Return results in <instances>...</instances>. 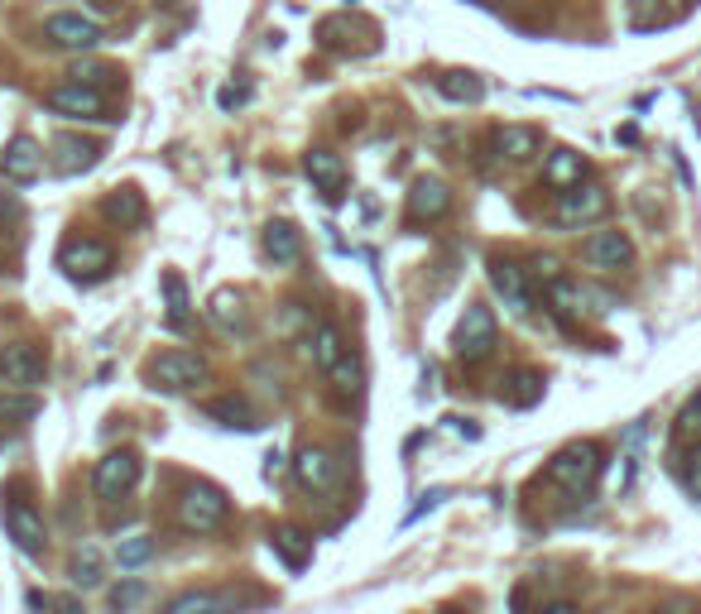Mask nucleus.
<instances>
[{"label": "nucleus", "instance_id": "f257e3e1", "mask_svg": "<svg viewBox=\"0 0 701 614\" xmlns=\"http://www.w3.org/2000/svg\"><path fill=\"white\" fill-rule=\"evenodd\" d=\"M548 480L572 490V495H582V490H591L601 480V447L596 442H572V447H562L548 461Z\"/></svg>", "mask_w": 701, "mask_h": 614}, {"label": "nucleus", "instance_id": "f03ea898", "mask_svg": "<svg viewBox=\"0 0 701 614\" xmlns=\"http://www.w3.org/2000/svg\"><path fill=\"white\" fill-rule=\"evenodd\" d=\"M111 245H102V240H92V236H82V240H68L63 250H58V269L68 274V279H78V284H96V279H106L111 274Z\"/></svg>", "mask_w": 701, "mask_h": 614}, {"label": "nucleus", "instance_id": "7ed1b4c3", "mask_svg": "<svg viewBox=\"0 0 701 614\" xmlns=\"http://www.w3.org/2000/svg\"><path fill=\"white\" fill-rule=\"evenodd\" d=\"M226 514H231V504L216 485H188L183 499H178V523L188 533H212V528L226 523Z\"/></svg>", "mask_w": 701, "mask_h": 614}, {"label": "nucleus", "instance_id": "20e7f679", "mask_svg": "<svg viewBox=\"0 0 701 614\" xmlns=\"http://www.w3.org/2000/svg\"><path fill=\"white\" fill-rule=\"evenodd\" d=\"M606 212H610L606 188H596V183H572V188H562V192H558V207H553V221L567 226V231H577V226L601 221Z\"/></svg>", "mask_w": 701, "mask_h": 614}, {"label": "nucleus", "instance_id": "39448f33", "mask_svg": "<svg viewBox=\"0 0 701 614\" xmlns=\"http://www.w3.org/2000/svg\"><path fill=\"white\" fill-rule=\"evenodd\" d=\"M495 341H500V336H495V312L471 303L462 327H456V356H462L466 365H480V360L495 356Z\"/></svg>", "mask_w": 701, "mask_h": 614}, {"label": "nucleus", "instance_id": "423d86ee", "mask_svg": "<svg viewBox=\"0 0 701 614\" xmlns=\"http://www.w3.org/2000/svg\"><path fill=\"white\" fill-rule=\"evenodd\" d=\"M140 480V456L135 452H106L102 461H96V475H92V490L96 499H126L130 490H135Z\"/></svg>", "mask_w": 701, "mask_h": 614}, {"label": "nucleus", "instance_id": "0eeeda50", "mask_svg": "<svg viewBox=\"0 0 701 614\" xmlns=\"http://www.w3.org/2000/svg\"><path fill=\"white\" fill-rule=\"evenodd\" d=\"M150 380L159 384V389H198V384H207V360H202L198 351H164L159 360L150 365Z\"/></svg>", "mask_w": 701, "mask_h": 614}, {"label": "nucleus", "instance_id": "6e6552de", "mask_svg": "<svg viewBox=\"0 0 701 614\" xmlns=\"http://www.w3.org/2000/svg\"><path fill=\"white\" fill-rule=\"evenodd\" d=\"M44 106L68 120H106V96L102 87H87V82H63V87L44 96Z\"/></svg>", "mask_w": 701, "mask_h": 614}, {"label": "nucleus", "instance_id": "1a4fd4ad", "mask_svg": "<svg viewBox=\"0 0 701 614\" xmlns=\"http://www.w3.org/2000/svg\"><path fill=\"white\" fill-rule=\"evenodd\" d=\"M44 34L58 48H72V53H92V48L102 44V24L87 20V15H72V10H63V15H48Z\"/></svg>", "mask_w": 701, "mask_h": 614}, {"label": "nucleus", "instance_id": "9d476101", "mask_svg": "<svg viewBox=\"0 0 701 614\" xmlns=\"http://www.w3.org/2000/svg\"><path fill=\"white\" fill-rule=\"evenodd\" d=\"M490 288L504 298V308L514 312V317H528L534 312V288H528L524 269L510 260H490Z\"/></svg>", "mask_w": 701, "mask_h": 614}, {"label": "nucleus", "instance_id": "9b49d317", "mask_svg": "<svg viewBox=\"0 0 701 614\" xmlns=\"http://www.w3.org/2000/svg\"><path fill=\"white\" fill-rule=\"evenodd\" d=\"M582 260L591 264V269L615 274V269H630L634 245H630V236H625V231H596V236H586Z\"/></svg>", "mask_w": 701, "mask_h": 614}, {"label": "nucleus", "instance_id": "f8f14e48", "mask_svg": "<svg viewBox=\"0 0 701 614\" xmlns=\"http://www.w3.org/2000/svg\"><path fill=\"white\" fill-rule=\"evenodd\" d=\"M0 380L15 384V389H34V384H44V356L29 341L5 346L0 351Z\"/></svg>", "mask_w": 701, "mask_h": 614}, {"label": "nucleus", "instance_id": "ddd939ff", "mask_svg": "<svg viewBox=\"0 0 701 614\" xmlns=\"http://www.w3.org/2000/svg\"><path fill=\"white\" fill-rule=\"evenodd\" d=\"M5 533L15 538V547L24 552V557H44V547H48V538H44V519H39V514H34L24 499L5 504Z\"/></svg>", "mask_w": 701, "mask_h": 614}, {"label": "nucleus", "instance_id": "4468645a", "mask_svg": "<svg viewBox=\"0 0 701 614\" xmlns=\"http://www.w3.org/2000/svg\"><path fill=\"white\" fill-rule=\"evenodd\" d=\"M447 212H452V188H447L442 178H418V183L408 188V216H414V221H438Z\"/></svg>", "mask_w": 701, "mask_h": 614}, {"label": "nucleus", "instance_id": "2eb2a0df", "mask_svg": "<svg viewBox=\"0 0 701 614\" xmlns=\"http://www.w3.org/2000/svg\"><path fill=\"white\" fill-rule=\"evenodd\" d=\"M39 168H44V149L29 135L10 140L5 154H0V173H5L10 183H29V178H39Z\"/></svg>", "mask_w": 701, "mask_h": 614}, {"label": "nucleus", "instance_id": "dca6fc26", "mask_svg": "<svg viewBox=\"0 0 701 614\" xmlns=\"http://www.w3.org/2000/svg\"><path fill=\"white\" fill-rule=\"evenodd\" d=\"M96 164H102V144H96V140H78V135L54 140V168L63 178L87 173V168H96Z\"/></svg>", "mask_w": 701, "mask_h": 614}, {"label": "nucleus", "instance_id": "f3484780", "mask_svg": "<svg viewBox=\"0 0 701 614\" xmlns=\"http://www.w3.org/2000/svg\"><path fill=\"white\" fill-rule=\"evenodd\" d=\"M304 173H308L322 192H328L332 202L342 197V188H346V164H342V154H332V149H308V154H304Z\"/></svg>", "mask_w": 701, "mask_h": 614}, {"label": "nucleus", "instance_id": "a211bd4d", "mask_svg": "<svg viewBox=\"0 0 701 614\" xmlns=\"http://www.w3.org/2000/svg\"><path fill=\"white\" fill-rule=\"evenodd\" d=\"M102 212H106V221L126 226V231H140V226L150 221V207H144V197H140L135 188H116V192H106Z\"/></svg>", "mask_w": 701, "mask_h": 614}, {"label": "nucleus", "instance_id": "6ab92c4d", "mask_svg": "<svg viewBox=\"0 0 701 614\" xmlns=\"http://www.w3.org/2000/svg\"><path fill=\"white\" fill-rule=\"evenodd\" d=\"M294 475L304 490H332L336 485V461L322 447H304L294 461Z\"/></svg>", "mask_w": 701, "mask_h": 614}, {"label": "nucleus", "instance_id": "aec40b11", "mask_svg": "<svg viewBox=\"0 0 701 614\" xmlns=\"http://www.w3.org/2000/svg\"><path fill=\"white\" fill-rule=\"evenodd\" d=\"M586 303H591V293H586L582 284H572V279H558V274H553V284H548V308L558 312L562 322H582L586 312H591Z\"/></svg>", "mask_w": 701, "mask_h": 614}, {"label": "nucleus", "instance_id": "412c9836", "mask_svg": "<svg viewBox=\"0 0 701 614\" xmlns=\"http://www.w3.org/2000/svg\"><path fill=\"white\" fill-rule=\"evenodd\" d=\"M538 149H543V135H538L534 125H504L500 135H495V154H500V159H510V164L534 159Z\"/></svg>", "mask_w": 701, "mask_h": 614}, {"label": "nucleus", "instance_id": "4be33fe9", "mask_svg": "<svg viewBox=\"0 0 701 614\" xmlns=\"http://www.w3.org/2000/svg\"><path fill=\"white\" fill-rule=\"evenodd\" d=\"M264 255H270L274 264H298V255H304V236H298L288 221H270L264 226Z\"/></svg>", "mask_w": 701, "mask_h": 614}, {"label": "nucleus", "instance_id": "5701e85b", "mask_svg": "<svg viewBox=\"0 0 701 614\" xmlns=\"http://www.w3.org/2000/svg\"><path fill=\"white\" fill-rule=\"evenodd\" d=\"M207 418H216L222 428H240V432H256L260 428V413L250 408L246 399H236V394H226V399H212L207 408H202Z\"/></svg>", "mask_w": 701, "mask_h": 614}, {"label": "nucleus", "instance_id": "b1692460", "mask_svg": "<svg viewBox=\"0 0 701 614\" xmlns=\"http://www.w3.org/2000/svg\"><path fill=\"white\" fill-rule=\"evenodd\" d=\"M438 92H442L452 106H476L480 96H486V82H480L476 72L452 68V72H442V77H438Z\"/></svg>", "mask_w": 701, "mask_h": 614}, {"label": "nucleus", "instance_id": "393cba45", "mask_svg": "<svg viewBox=\"0 0 701 614\" xmlns=\"http://www.w3.org/2000/svg\"><path fill=\"white\" fill-rule=\"evenodd\" d=\"M582 173H586V159L577 149H553L548 164H543V178H548V188H558V192L582 183Z\"/></svg>", "mask_w": 701, "mask_h": 614}, {"label": "nucleus", "instance_id": "a878e982", "mask_svg": "<svg viewBox=\"0 0 701 614\" xmlns=\"http://www.w3.org/2000/svg\"><path fill=\"white\" fill-rule=\"evenodd\" d=\"M164 303H168V312H164L168 327H174V332H188L192 303H188V284H183V274H178V269L164 274Z\"/></svg>", "mask_w": 701, "mask_h": 614}, {"label": "nucleus", "instance_id": "bb28decb", "mask_svg": "<svg viewBox=\"0 0 701 614\" xmlns=\"http://www.w3.org/2000/svg\"><path fill=\"white\" fill-rule=\"evenodd\" d=\"M207 317H212V327H222V332H246V303H240L236 288H216L212 303H207Z\"/></svg>", "mask_w": 701, "mask_h": 614}, {"label": "nucleus", "instance_id": "cd10ccee", "mask_svg": "<svg viewBox=\"0 0 701 614\" xmlns=\"http://www.w3.org/2000/svg\"><path fill=\"white\" fill-rule=\"evenodd\" d=\"M270 547L280 552V557H284L294 571H304L308 562H312V538L304 533V528H274V533H270Z\"/></svg>", "mask_w": 701, "mask_h": 614}, {"label": "nucleus", "instance_id": "c85d7f7f", "mask_svg": "<svg viewBox=\"0 0 701 614\" xmlns=\"http://www.w3.org/2000/svg\"><path fill=\"white\" fill-rule=\"evenodd\" d=\"M500 399L510 408H534L543 399V375L538 370H514L510 380H500Z\"/></svg>", "mask_w": 701, "mask_h": 614}, {"label": "nucleus", "instance_id": "c756f323", "mask_svg": "<svg viewBox=\"0 0 701 614\" xmlns=\"http://www.w3.org/2000/svg\"><path fill=\"white\" fill-rule=\"evenodd\" d=\"M346 356V341L342 332H336V322H318L312 327V365L322 370V375H332V365Z\"/></svg>", "mask_w": 701, "mask_h": 614}, {"label": "nucleus", "instance_id": "7c9ffc66", "mask_svg": "<svg viewBox=\"0 0 701 614\" xmlns=\"http://www.w3.org/2000/svg\"><path fill=\"white\" fill-rule=\"evenodd\" d=\"M39 418V399L29 389L24 394H0V428H24Z\"/></svg>", "mask_w": 701, "mask_h": 614}, {"label": "nucleus", "instance_id": "2f4dec72", "mask_svg": "<svg viewBox=\"0 0 701 614\" xmlns=\"http://www.w3.org/2000/svg\"><path fill=\"white\" fill-rule=\"evenodd\" d=\"M198 610H231V595H212V591H188L168 600V614H198Z\"/></svg>", "mask_w": 701, "mask_h": 614}, {"label": "nucleus", "instance_id": "473e14b6", "mask_svg": "<svg viewBox=\"0 0 701 614\" xmlns=\"http://www.w3.org/2000/svg\"><path fill=\"white\" fill-rule=\"evenodd\" d=\"M658 24H668V5H663V0H630V29L634 34H649V29H658Z\"/></svg>", "mask_w": 701, "mask_h": 614}, {"label": "nucleus", "instance_id": "72a5a7b5", "mask_svg": "<svg viewBox=\"0 0 701 614\" xmlns=\"http://www.w3.org/2000/svg\"><path fill=\"white\" fill-rule=\"evenodd\" d=\"M72 586H82V591L102 586V552H96V547L78 552V562H72Z\"/></svg>", "mask_w": 701, "mask_h": 614}, {"label": "nucleus", "instance_id": "f704fd0d", "mask_svg": "<svg viewBox=\"0 0 701 614\" xmlns=\"http://www.w3.org/2000/svg\"><path fill=\"white\" fill-rule=\"evenodd\" d=\"M150 557H154V538H126V543L116 547V562H120V567H144Z\"/></svg>", "mask_w": 701, "mask_h": 614}, {"label": "nucleus", "instance_id": "c9c22d12", "mask_svg": "<svg viewBox=\"0 0 701 614\" xmlns=\"http://www.w3.org/2000/svg\"><path fill=\"white\" fill-rule=\"evenodd\" d=\"M328 380H336V389H342V394H360V360H356V356H342V360L332 365Z\"/></svg>", "mask_w": 701, "mask_h": 614}, {"label": "nucleus", "instance_id": "e433bc0d", "mask_svg": "<svg viewBox=\"0 0 701 614\" xmlns=\"http://www.w3.org/2000/svg\"><path fill=\"white\" fill-rule=\"evenodd\" d=\"M639 447H644V423H634L625 432V490L634 485V471H639Z\"/></svg>", "mask_w": 701, "mask_h": 614}, {"label": "nucleus", "instance_id": "4c0bfd02", "mask_svg": "<svg viewBox=\"0 0 701 614\" xmlns=\"http://www.w3.org/2000/svg\"><path fill=\"white\" fill-rule=\"evenodd\" d=\"M116 77H120V72L106 68V63H78V68H72V82H87V87H111Z\"/></svg>", "mask_w": 701, "mask_h": 614}, {"label": "nucleus", "instance_id": "58836bf2", "mask_svg": "<svg viewBox=\"0 0 701 614\" xmlns=\"http://www.w3.org/2000/svg\"><path fill=\"white\" fill-rule=\"evenodd\" d=\"M150 600V586L144 581H126V586H116L111 591V610H135V605H144Z\"/></svg>", "mask_w": 701, "mask_h": 614}, {"label": "nucleus", "instance_id": "ea45409f", "mask_svg": "<svg viewBox=\"0 0 701 614\" xmlns=\"http://www.w3.org/2000/svg\"><path fill=\"white\" fill-rule=\"evenodd\" d=\"M678 432H682V437H697V432H701V394H697V399L682 408V418H678Z\"/></svg>", "mask_w": 701, "mask_h": 614}, {"label": "nucleus", "instance_id": "a19ab883", "mask_svg": "<svg viewBox=\"0 0 701 614\" xmlns=\"http://www.w3.org/2000/svg\"><path fill=\"white\" fill-rule=\"evenodd\" d=\"M216 101H222V111H236V106L250 101V92H246V87H222V96H216Z\"/></svg>", "mask_w": 701, "mask_h": 614}, {"label": "nucleus", "instance_id": "79ce46f5", "mask_svg": "<svg viewBox=\"0 0 701 614\" xmlns=\"http://www.w3.org/2000/svg\"><path fill=\"white\" fill-rule=\"evenodd\" d=\"M24 207H20V197L15 192H0V221H20Z\"/></svg>", "mask_w": 701, "mask_h": 614}, {"label": "nucleus", "instance_id": "37998d69", "mask_svg": "<svg viewBox=\"0 0 701 614\" xmlns=\"http://www.w3.org/2000/svg\"><path fill=\"white\" fill-rule=\"evenodd\" d=\"M442 499H447V490H428V495H423V504H418V509L408 514V523H414V519H423V514H428V509H438Z\"/></svg>", "mask_w": 701, "mask_h": 614}, {"label": "nucleus", "instance_id": "c03bdc74", "mask_svg": "<svg viewBox=\"0 0 701 614\" xmlns=\"http://www.w3.org/2000/svg\"><path fill=\"white\" fill-rule=\"evenodd\" d=\"M687 485H692V495L701 499V447L692 452V461H687Z\"/></svg>", "mask_w": 701, "mask_h": 614}, {"label": "nucleus", "instance_id": "a18cd8bd", "mask_svg": "<svg viewBox=\"0 0 701 614\" xmlns=\"http://www.w3.org/2000/svg\"><path fill=\"white\" fill-rule=\"evenodd\" d=\"M24 605H29V610H54V595H44V591H29V595H24Z\"/></svg>", "mask_w": 701, "mask_h": 614}, {"label": "nucleus", "instance_id": "49530a36", "mask_svg": "<svg viewBox=\"0 0 701 614\" xmlns=\"http://www.w3.org/2000/svg\"><path fill=\"white\" fill-rule=\"evenodd\" d=\"M280 471H284V456L270 452V456H264V475H280Z\"/></svg>", "mask_w": 701, "mask_h": 614}]
</instances>
